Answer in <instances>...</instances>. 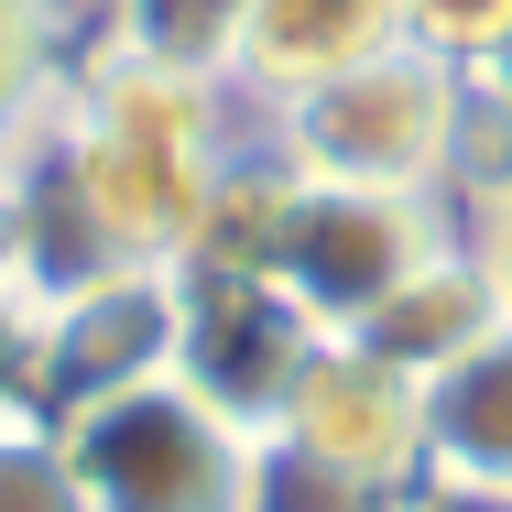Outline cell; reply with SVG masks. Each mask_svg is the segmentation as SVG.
Listing matches in <instances>:
<instances>
[{
  "label": "cell",
  "mask_w": 512,
  "mask_h": 512,
  "mask_svg": "<svg viewBox=\"0 0 512 512\" xmlns=\"http://www.w3.org/2000/svg\"><path fill=\"white\" fill-rule=\"evenodd\" d=\"M458 120H469V66H447V55H425V44H382L371 66H349V77H327V88H306V99L262 109L251 131H262L273 175L447 197Z\"/></svg>",
  "instance_id": "1"
},
{
  "label": "cell",
  "mask_w": 512,
  "mask_h": 512,
  "mask_svg": "<svg viewBox=\"0 0 512 512\" xmlns=\"http://www.w3.org/2000/svg\"><path fill=\"white\" fill-rule=\"evenodd\" d=\"M469 218L447 197H393V186H306V175H273L262 186V273L295 295V306L349 338L404 295L436 251H458Z\"/></svg>",
  "instance_id": "2"
},
{
  "label": "cell",
  "mask_w": 512,
  "mask_h": 512,
  "mask_svg": "<svg viewBox=\"0 0 512 512\" xmlns=\"http://www.w3.org/2000/svg\"><path fill=\"white\" fill-rule=\"evenodd\" d=\"M66 447H77V480L99 512H240L262 436L175 371V382H142V393L66 414Z\"/></svg>",
  "instance_id": "3"
},
{
  "label": "cell",
  "mask_w": 512,
  "mask_h": 512,
  "mask_svg": "<svg viewBox=\"0 0 512 512\" xmlns=\"http://www.w3.org/2000/svg\"><path fill=\"white\" fill-rule=\"evenodd\" d=\"M186 371V273L175 262H109L33 306V414H88L109 393Z\"/></svg>",
  "instance_id": "4"
},
{
  "label": "cell",
  "mask_w": 512,
  "mask_h": 512,
  "mask_svg": "<svg viewBox=\"0 0 512 512\" xmlns=\"http://www.w3.org/2000/svg\"><path fill=\"white\" fill-rule=\"evenodd\" d=\"M262 436L306 447L327 469H360L382 491H425V382L393 371L382 349H360V338H327Z\"/></svg>",
  "instance_id": "5"
},
{
  "label": "cell",
  "mask_w": 512,
  "mask_h": 512,
  "mask_svg": "<svg viewBox=\"0 0 512 512\" xmlns=\"http://www.w3.org/2000/svg\"><path fill=\"white\" fill-rule=\"evenodd\" d=\"M316 349H327V327L273 273H186V382L218 414H240L251 436L284 414Z\"/></svg>",
  "instance_id": "6"
},
{
  "label": "cell",
  "mask_w": 512,
  "mask_h": 512,
  "mask_svg": "<svg viewBox=\"0 0 512 512\" xmlns=\"http://www.w3.org/2000/svg\"><path fill=\"white\" fill-rule=\"evenodd\" d=\"M55 120L109 131V142H142V153H240V131H251V109H240L229 77L175 66V55H142V44H120V33H99V44L66 55Z\"/></svg>",
  "instance_id": "7"
},
{
  "label": "cell",
  "mask_w": 512,
  "mask_h": 512,
  "mask_svg": "<svg viewBox=\"0 0 512 512\" xmlns=\"http://www.w3.org/2000/svg\"><path fill=\"white\" fill-rule=\"evenodd\" d=\"M382 44H404V11L393 0H240L229 88L262 120V109H284L306 88H327V77H349V66H371Z\"/></svg>",
  "instance_id": "8"
},
{
  "label": "cell",
  "mask_w": 512,
  "mask_h": 512,
  "mask_svg": "<svg viewBox=\"0 0 512 512\" xmlns=\"http://www.w3.org/2000/svg\"><path fill=\"white\" fill-rule=\"evenodd\" d=\"M502 316H512V284H502V262H491V240L469 229L458 251H436L404 295L371 316V327H349V338H360V349H382V360L414 371V382H436V371H447V360H469Z\"/></svg>",
  "instance_id": "9"
},
{
  "label": "cell",
  "mask_w": 512,
  "mask_h": 512,
  "mask_svg": "<svg viewBox=\"0 0 512 512\" xmlns=\"http://www.w3.org/2000/svg\"><path fill=\"white\" fill-rule=\"evenodd\" d=\"M425 480L512 491V316L425 382Z\"/></svg>",
  "instance_id": "10"
},
{
  "label": "cell",
  "mask_w": 512,
  "mask_h": 512,
  "mask_svg": "<svg viewBox=\"0 0 512 512\" xmlns=\"http://www.w3.org/2000/svg\"><path fill=\"white\" fill-rule=\"evenodd\" d=\"M414 491H382V480H360V469H327L306 447H284V436H262L251 447V480H240V512H404Z\"/></svg>",
  "instance_id": "11"
},
{
  "label": "cell",
  "mask_w": 512,
  "mask_h": 512,
  "mask_svg": "<svg viewBox=\"0 0 512 512\" xmlns=\"http://www.w3.org/2000/svg\"><path fill=\"white\" fill-rule=\"evenodd\" d=\"M0 512H99L77 480V447L55 414H0Z\"/></svg>",
  "instance_id": "12"
},
{
  "label": "cell",
  "mask_w": 512,
  "mask_h": 512,
  "mask_svg": "<svg viewBox=\"0 0 512 512\" xmlns=\"http://www.w3.org/2000/svg\"><path fill=\"white\" fill-rule=\"evenodd\" d=\"M66 55H77V44H66V11H55V0H0V142H11L22 120H44Z\"/></svg>",
  "instance_id": "13"
},
{
  "label": "cell",
  "mask_w": 512,
  "mask_h": 512,
  "mask_svg": "<svg viewBox=\"0 0 512 512\" xmlns=\"http://www.w3.org/2000/svg\"><path fill=\"white\" fill-rule=\"evenodd\" d=\"M120 44H142V55H175V66H207V77H229V33H240V0H120V22H109Z\"/></svg>",
  "instance_id": "14"
},
{
  "label": "cell",
  "mask_w": 512,
  "mask_h": 512,
  "mask_svg": "<svg viewBox=\"0 0 512 512\" xmlns=\"http://www.w3.org/2000/svg\"><path fill=\"white\" fill-rule=\"evenodd\" d=\"M393 11H404V44L447 55V66H480L512 33V0H393Z\"/></svg>",
  "instance_id": "15"
},
{
  "label": "cell",
  "mask_w": 512,
  "mask_h": 512,
  "mask_svg": "<svg viewBox=\"0 0 512 512\" xmlns=\"http://www.w3.org/2000/svg\"><path fill=\"white\" fill-rule=\"evenodd\" d=\"M33 306H44V295L0 262V414L33 404Z\"/></svg>",
  "instance_id": "16"
},
{
  "label": "cell",
  "mask_w": 512,
  "mask_h": 512,
  "mask_svg": "<svg viewBox=\"0 0 512 512\" xmlns=\"http://www.w3.org/2000/svg\"><path fill=\"white\" fill-rule=\"evenodd\" d=\"M469 99H480V109H491V120L512 131V33L491 44V55H480V66H469Z\"/></svg>",
  "instance_id": "17"
},
{
  "label": "cell",
  "mask_w": 512,
  "mask_h": 512,
  "mask_svg": "<svg viewBox=\"0 0 512 512\" xmlns=\"http://www.w3.org/2000/svg\"><path fill=\"white\" fill-rule=\"evenodd\" d=\"M404 512H512V491H447V480H425Z\"/></svg>",
  "instance_id": "18"
},
{
  "label": "cell",
  "mask_w": 512,
  "mask_h": 512,
  "mask_svg": "<svg viewBox=\"0 0 512 512\" xmlns=\"http://www.w3.org/2000/svg\"><path fill=\"white\" fill-rule=\"evenodd\" d=\"M480 240H491V262H502V284H512V207H502V218H480Z\"/></svg>",
  "instance_id": "19"
},
{
  "label": "cell",
  "mask_w": 512,
  "mask_h": 512,
  "mask_svg": "<svg viewBox=\"0 0 512 512\" xmlns=\"http://www.w3.org/2000/svg\"><path fill=\"white\" fill-rule=\"evenodd\" d=\"M0 186H11V142H0Z\"/></svg>",
  "instance_id": "20"
}]
</instances>
